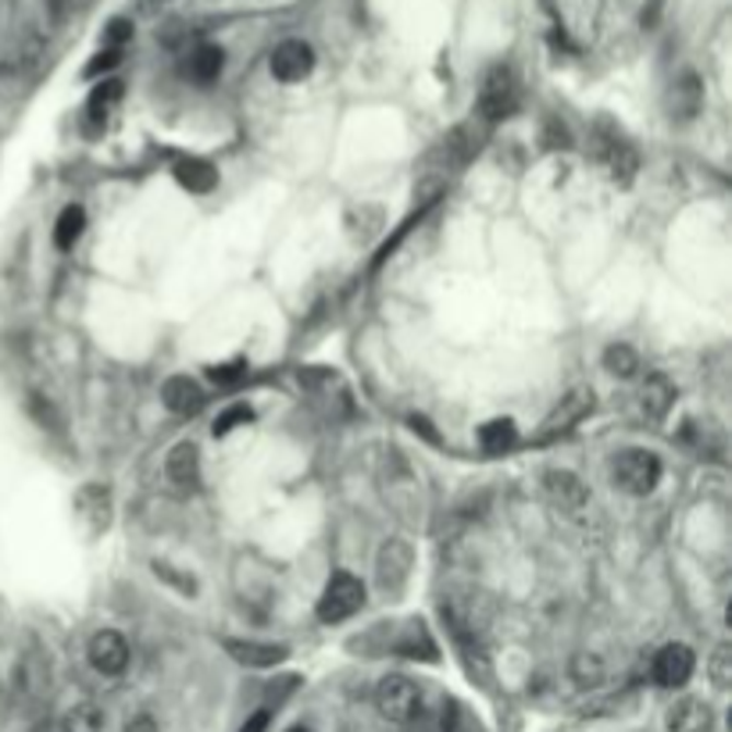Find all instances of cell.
<instances>
[{
    "mask_svg": "<svg viewBox=\"0 0 732 732\" xmlns=\"http://www.w3.org/2000/svg\"><path fill=\"white\" fill-rule=\"evenodd\" d=\"M379 479H383V497L397 511V519H404L408 525L422 522V486H418V476L408 465V457L400 451H386Z\"/></svg>",
    "mask_w": 732,
    "mask_h": 732,
    "instance_id": "cell-1",
    "label": "cell"
},
{
    "mask_svg": "<svg viewBox=\"0 0 732 732\" xmlns=\"http://www.w3.org/2000/svg\"><path fill=\"white\" fill-rule=\"evenodd\" d=\"M612 479H615V486L621 493L647 497L661 483V461H658V454L643 451V446H629V451H621L615 457Z\"/></svg>",
    "mask_w": 732,
    "mask_h": 732,
    "instance_id": "cell-2",
    "label": "cell"
},
{
    "mask_svg": "<svg viewBox=\"0 0 732 732\" xmlns=\"http://www.w3.org/2000/svg\"><path fill=\"white\" fill-rule=\"evenodd\" d=\"M375 708L393 725H408L422 714V689H418L408 675H386L375 686Z\"/></svg>",
    "mask_w": 732,
    "mask_h": 732,
    "instance_id": "cell-3",
    "label": "cell"
},
{
    "mask_svg": "<svg viewBox=\"0 0 732 732\" xmlns=\"http://www.w3.org/2000/svg\"><path fill=\"white\" fill-rule=\"evenodd\" d=\"M361 607H364V586H361V579L350 572H336L329 582H325V590L318 596V618L325 626L355 618Z\"/></svg>",
    "mask_w": 732,
    "mask_h": 732,
    "instance_id": "cell-4",
    "label": "cell"
},
{
    "mask_svg": "<svg viewBox=\"0 0 732 732\" xmlns=\"http://www.w3.org/2000/svg\"><path fill=\"white\" fill-rule=\"evenodd\" d=\"M514 107H519V86H514V75L504 65H497V69L486 75V83L479 90V115L486 121H500L508 118Z\"/></svg>",
    "mask_w": 732,
    "mask_h": 732,
    "instance_id": "cell-5",
    "label": "cell"
},
{
    "mask_svg": "<svg viewBox=\"0 0 732 732\" xmlns=\"http://www.w3.org/2000/svg\"><path fill=\"white\" fill-rule=\"evenodd\" d=\"M593 404H596L593 390H586V386L565 393V397L558 400V408H554L544 418V426H539V440H554V437H565V432H572L582 418L593 415Z\"/></svg>",
    "mask_w": 732,
    "mask_h": 732,
    "instance_id": "cell-6",
    "label": "cell"
},
{
    "mask_svg": "<svg viewBox=\"0 0 732 732\" xmlns=\"http://www.w3.org/2000/svg\"><path fill=\"white\" fill-rule=\"evenodd\" d=\"M544 490L550 497V504L558 508L561 514H568V519H579V514L590 511V490L582 486L579 476H572V472L550 468L544 476Z\"/></svg>",
    "mask_w": 732,
    "mask_h": 732,
    "instance_id": "cell-7",
    "label": "cell"
},
{
    "mask_svg": "<svg viewBox=\"0 0 732 732\" xmlns=\"http://www.w3.org/2000/svg\"><path fill=\"white\" fill-rule=\"evenodd\" d=\"M694 669H697L694 650H689L686 643H669V647H661L658 658H654V683L664 686V689H679V686L689 683Z\"/></svg>",
    "mask_w": 732,
    "mask_h": 732,
    "instance_id": "cell-8",
    "label": "cell"
},
{
    "mask_svg": "<svg viewBox=\"0 0 732 732\" xmlns=\"http://www.w3.org/2000/svg\"><path fill=\"white\" fill-rule=\"evenodd\" d=\"M315 69V50L304 39H282L272 50V75L279 83H301Z\"/></svg>",
    "mask_w": 732,
    "mask_h": 732,
    "instance_id": "cell-9",
    "label": "cell"
},
{
    "mask_svg": "<svg viewBox=\"0 0 732 732\" xmlns=\"http://www.w3.org/2000/svg\"><path fill=\"white\" fill-rule=\"evenodd\" d=\"M411 565H415L411 544H404V539H386L383 550H379V561H375L379 586H383V590H400L404 582H408V576H411Z\"/></svg>",
    "mask_w": 732,
    "mask_h": 732,
    "instance_id": "cell-10",
    "label": "cell"
},
{
    "mask_svg": "<svg viewBox=\"0 0 732 732\" xmlns=\"http://www.w3.org/2000/svg\"><path fill=\"white\" fill-rule=\"evenodd\" d=\"M90 664L97 669L101 675H121L129 669V643L126 636L115 632V629H104L90 640Z\"/></svg>",
    "mask_w": 732,
    "mask_h": 732,
    "instance_id": "cell-11",
    "label": "cell"
},
{
    "mask_svg": "<svg viewBox=\"0 0 732 732\" xmlns=\"http://www.w3.org/2000/svg\"><path fill=\"white\" fill-rule=\"evenodd\" d=\"M225 654L236 664H247V669H272V664L287 661L290 650L279 643H257V640H222Z\"/></svg>",
    "mask_w": 732,
    "mask_h": 732,
    "instance_id": "cell-12",
    "label": "cell"
},
{
    "mask_svg": "<svg viewBox=\"0 0 732 732\" xmlns=\"http://www.w3.org/2000/svg\"><path fill=\"white\" fill-rule=\"evenodd\" d=\"M222 65H225V54H222V47H214V44H200V47H194V50L186 54V61H183V75H186L194 86H211L214 79L222 75Z\"/></svg>",
    "mask_w": 732,
    "mask_h": 732,
    "instance_id": "cell-13",
    "label": "cell"
},
{
    "mask_svg": "<svg viewBox=\"0 0 732 732\" xmlns=\"http://www.w3.org/2000/svg\"><path fill=\"white\" fill-rule=\"evenodd\" d=\"M165 472H169V483L179 486V490H194V486L200 483V451L197 443H175L172 454L165 461Z\"/></svg>",
    "mask_w": 732,
    "mask_h": 732,
    "instance_id": "cell-14",
    "label": "cell"
},
{
    "mask_svg": "<svg viewBox=\"0 0 732 732\" xmlns=\"http://www.w3.org/2000/svg\"><path fill=\"white\" fill-rule=\"evenodd\" d=\"M161 400L175 415H197L205 408V390H200L189 375H172L165 386H161Z\"/></svg>",
    "mask_w": 732,
    "mask_h": 732,
    "instance_id": "cell-15",
    "label": "cell"
},
{
    "mask_svg": "<svg viewBox=\"0 0 732 732\" xmlns=\"http://www.w3.org/2000/svg\"><path fill=\"white\" fill-rule=\"evenodd\" d=\"M700 107H704V86H700V79L694 72H686V75L675 79L672 90H669V115L679 118V121H689V118H697Z\"/></svg>",
    "mask_w": 732,
    "mask_h": 732,
    "instance_id": "cell-16",
    "label": "cell"
},
{
    "mask_svg": "<svg viewBox=\"0 0 732 732\" xmlns=\"http://www.w3.org/2000/svg\"><path fill=\"white\" fill-rule=\"evenodd\" d=\"M711 729H714V711L697 697H686L669 711V732H711Z\"/></svg>",
    "mask_w": 732,
    "mask_h": 732,
    "instance_id": "cell-17",
    "label": "cell"
},
{
    "mask_svg": "<svg viewBox=\"0 0 732 732\" xmlns=\"http://www.w3.org/2000/svg\"><path fill=\"white\" fill-rule=\"evenodd\" d=\"M601 158H604V165H607V172H612V179L615 183H632V175H636V165H640V158H636V151L626 143L615 132V137H604V143H601Z\"/></svg>",
    "mask_w": 732,
    "mask_h": 732,
    "instance_id": "cell-18",
    "label": "cell"
},
{
    "mask_svg": "<svg viewBox=\"0 0 732 732\" xmlns=\"http://www.w3.org/2000/svg\"><path fill=\"white\" fill-rule=\"evenodd\" d=\"M675 400V386L669 383L664 375H647V383L640 390V411L647 422H661L664 415H669Z\"/></svg>",
    "mask_w": 732,
    "mask_h": 732,
    "instance_id": "cell-19",
    "label": "cell"
},
{
    "mask_svg": "<svg viewBox=\"0 0 732 732\" xmlns=\"http://www.w3.org/2000/svg\"><path fill=\"white\" fill-rule=\"evenodd\" d=\"M390 650H397L404 658H422V661H437V643L429 640V632L422 629V621H408L400 629V636H393Z\"/></svg>",
    "mask_w": 732,
    "mask_h": 732,
    "instance_id": "cell-20",
    "label": "cell"
},
{
    "mask_svg": "<svg viewBox=\"0 0 732 732\" xmlns=\"http://www.w3.org/2000/svg\"><path fill=\"white\" fill-rule=\"evenodd\" d=\"M175 179H179L189 194H211L214 183H219V172L200 158H183L179 165H175Z\"/></svg>",
    "mask_w": 732,
    "mask_h": 732,
    "instance_id": "cell-21",
    "label": "cell"
},
{
    "mask_svg": "<svg viewBox=\"0 0 732 732\" xmlns=\"http://www.w3.org/2000/svg\"><path fill=\"white\" fill-rule=\"evenodd\" d=\"M514 443H519V429L511 418H493L479 429V446L486 454H508Z\"/></svg>",
    "mask_w": 732,
    "mask_h": 732,
    "instance_id": "cell-22",
    "label": "cell"
},
{
    "mask_svg": "<svg viewBox=\"0 0 732 732\" xmlns=\"http://www.w3.org/2000/svg\"><path fill=\"white\" fill-rule=\"evenodd\" d=\"M121 93H126V86H121V79H104V83L90 93V104H86L90 121H97V126H104L107 115H112V112H115V104L121 101Z\"/></svg>",
    "mask_w": 732,
    "mask_h": 732,
    "instance_id": "cell-23",
    "label": "cell"
},
{
    "mask_svg": "<svg viewBox=\"0 0 732 732\" xmlns=\"http://www.w3.org/2000/svg\"><path fill=\"white\" fill-rule=\"evenodd\" d=\"M86 229V211L79 205H69L61 214H58V225H54V243H58L61 251H72L79 236H83Z\"/></svg>",
    "mask_w": 732,
    "mask_h": 732,
    "instance_id": "cell-24",
    "label": "cell"
},
{
    "mask_svg": "<svg viewBox=\"0 0 732 732\" xmlns=\"http://www.w3.org/2000/svg\"><path fill=\"white\" fill-rule=\"evenodd\" d=\"M75 508H79V519H86V514L93 519V533L107 528L112 514H107V490H101V486H86V490L75 497Z\"/></svg>",
    "mask_w": 732,
    "mask_h": 732,
    "instance_id": "cell-25",
    "label": "cell"
},
{
    "mask_svg": "<svg viewBox=\"0 0 732 732\" xmlns=\"http://www.w3.org/2000/svg\"><path fill=\"white\" fill-rule=\"evenodd\" d=\"M104 729V714L97 704H75V708L65 714L61 732H101Z\"/></svg>",
    "mask_w": 732,
    "mask_h": 732,
    "instance_id": "cell-26",
    "label": "cell"
},
{
    "mask_svg": "<svg viewBox=\"0 0 732 732\" xmlns=\"http://www.w3.org/2000/svg\"><path fill=\"white\" fill-rule=\"evenodd\" d=\"M604 369L618 375V379H629L636 375V369H640V358H636V350L626 347V344H612L604 350Z\"/></svg>",
    "mask_w": 732,
    "mask_h": 732,
    "instance_id": "cell-27",
    "label": "cell"
},
{
    "mask_svg": "<svg viewBox=\"0 0 732 732\" xmlns=\"http://www.w3.org/2000/svg\"><path fill=\"white\" fill-rule=\"evenodd\" d=\"M443 732H483V725H479V718L465 708V704L451 700L446 704V711H443Z\"/></svg>",
    "mask_w": 732,
    "mask_h": 732,
    "instance_id": "cell-28",
    "label": "cell"
},
{
    "mask_svg": "<svg viewBox=\"0 0 732 732\" xmlns=\"http://www.w3.org/2000/svg\"><path fill=\"white\" fill-rule=\"evenodd\" d=\"M572 675H576L579 686H596L604 679V664H601V658H596V654H576Z\"/></svg>",
    "mask_w": 732,
    "mask_h": 732,
    "instance_id": "cell-29",
    "label": "cell"
},
{
    "mask_svg": "<svg viewBox=\"0 0 732 732\" xmlns=\"http://www.w3.org/2000/svg\"><path fill=\"white\" fill-rule=\"evenodd\" d=\"M711 683L718 689H725L732 683V647L729 643H722L714 650V658H711Z\"/></svg>",
    "mask_w": 732,
    "mask_h": 732,
    "instance_id": "cell-30",
    "label": "cell"
},
{
    "mask_svg": "<svg viewBox=\"0 0 732 732\" xmlns=\"http://www.w3.org/2000/svg\"><path fill=\"white\" fill-rule=\"evenodd\" d=\"M254 418V411L251 408H243V404H236V408H229V411H222L219 415V422H214V437H229L236 426H247Z\"/></svg>",
    "mask_w": 732,
    "mask_h": 732,
    "instance_id": "cell-31",
    "label": "cell"
},
{
    "mask_svg": "<svg viewBox=\"0 0 732 732\" xmlns=\"http://www.w3.org/2000/svg\"><path fill=\"white\" fill-rule=\"evenodd\" d=\"M129 39H132V22H126V19L107 22V30H104V47L107 50H121Z\"/></svg>",
    "mask_w": 732,
    "mask_h": 732,
    "instance_id": "cell-32",
    "label": "cell"
},
{
    "mask_svg": "<svg viewBox=\"0 0 732 732\" xmlns=\"http://www.w3.org/2000/svg\"><path fill=\"white\" fill-rule=\"evenodd\" d=\"M243 375H247V364H243V361L214 364V369H208V379H211V383H219V386H236Z\"/></svg>",
    "mask_w": 732,
    "mask_h": 732,
    "instance_id": "cell-33",
    "label": "cell"
},
{
    "mask_svg": "<svg viewBox=\"0 0 732 732\" xmlns=\"http://www.w3.org/2000/svg\"><path fill=\"white\" fill-rule=\"evenodd\" d=\"M118 61H121V50H107V47H104V50L97 54V58H93V61L86 65V75L93 79V75H101V72H112Z\"/></svg>",
    "mask_w": 732,
    "mask_h": 732,
    "instance_id": "cell-34",
    "label": "cell"
},
{
    "mask_svg": "<svg viewBox=\"0 0 732 732\" xmlns=\"http://www.w3.org/2000/svg\"><path fill=\"white\" fill-rule=\"evenodd\" d=\"M265 729H268V711H257V714L247 718V722H243L240 732H265Z\"/></svg>",
    "mask_w": 732,
    "mask_h": 732,
    "instance_id": "cell-35",
    "label": "cell"
},
{
    "mask_svg": "<svg viewBox=\"0 0 732 732\" xmlns=\"http://www.w3.org/2000/svg\"><path fill=\"white\" fill-rule=\"evenodd\" d=\"M121 732H158V725H154V718L140 714V718H132V722L121 729Z\"/></svg>",
    "mask_w": 732,
    "mask_h": 732,
    "instance_id": "cell-36",
    "label": "cell"
},
{
    "mask_svg": "<svg viewBox=\"0 0 732 732\" xmlns=\"http://www.w3.org/2000/svg\"><path fill=\"white\" fill-rule=\"evenodd\" d=\"M287 732H311V729H304V725H293V729H287Z\"/></svg>",
    "mask_w": 732,
    "mask_h": 732,
    "instance_id": "cell-37",
    "label": "cell"
}]
</instances>
